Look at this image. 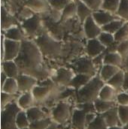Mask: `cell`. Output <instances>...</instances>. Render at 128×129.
Here are the masks:
<instances>
[{
  "label": "cell",
  "instance_id": "ffe728a7",
  "mask_svg": "<svg viewBox=\"0 0 128 129\" xmlns=\"http://www.w3.org/2000/svg\"><path fill=\"white\" fill-rule=\"evenodd\" d=\"M92 17L96 21V23L101 27L105 26L106 24H108L109 22H111L112 20L117 18V16L115 14H112L108 11L103 10V9H100V10H97L95 12H93Z\"/></svg>",
  "mask_w": 128,
  "mask_h": 129
},
{
  "label": "cell",
  "instance_id": "db71d44e",
  "mask_svg": "<svg viewBox=\"0 0 128 129\" xmlns=\"http://www.w3.org/2000/svg\"><path fill=\"white\" fill-rule=\"evenodd\" d=\"M22 129H30V128H29V127H28V128H22Z\"/></svg>",
  "mask_w": 128,
  "mask_h": 129
},
{
  "label": "cell",
  "instance_id": "d6a6232c",
  "mask_svg": "<svg viewBox=\"0 0 128 129\" xmlns=\"http://www.w3.org/2000/svg\"><path fill=\"white\" fill-rule=\"evenodd\" d=\"M30 120L25 110H20L16 116V126L18 129L28 128L30 126Z\"/></svg>",
  "mask_w": 128,
  "mask_h": 129
},
{
  "label": "cell",
  "instance_id": "44dd1931",
  "mask_svg": "<svg viewBox=\"0 0 128 129\" xmlns=\"http://www.w3.org/2000/svg\"><path fill=\"white\" fill-rule=\"evenodd\" d=\"M1 71L4 72L8 78H17L21 71L16 61H2L1 63Z\"/></svg>",
  "mask_w": 128,
  "mask_h": 129
},
{
  "label": "cell",
  "instance_id": "f907efd6",
  "mask_svg": "<svg viewBox=\"0 0 128 129\" xmlns=\"http://www.w3.org/2000/svg\"><path fill=\"white\" fill-rule=\"evenodd\" d=\"M108 129H122V125H117V126H110Z\"/></svg>",
  "mask_w": 128,
  "mask_h": 129
},
{
  "label": "cell",
  "instance_id": "5bb4252c",
  "mask_svg": "<svg viewBox=\"0 0 128 129\" xmlns=\"http://www.w3.org/2000/svg\"><path fill=\"white\" fill-rule=\"evenodd\" d=\"M19 86V92H28L32 91V89L37 85L38 79L35 78L34 76L26 74V73H20V75L16 78Z\"/></svg>",
  "mask_w": 128,
  "mask_h": 129
},
{
  "label": "cell",
  "instance_id": "4dcf8cb0",
  "mask_svg": "<svg viewBox=\"0 0 128 129\" xmlns=\"http://www.w3.org/2000/svg\"><path fill=\"white\" fill-rule=\"evenodd\" d=\"M61 14H62L61 21H66L68 19L77 17V1L72 0L61 11Z\"/></svg>",
  "mask_w": 128,
  "mask_h": 129
},
{
  "label": "cell",
  "instance_id": "1f68e13d",
  "mask_svg": "<svg viewBox=\"0 0 128 129\" xmlns=\"http://www.w3.org/2000/svg\"><path fill=\"white\" fill-rule=\"evenodd\" d=\"M126 21H124V20H122V19H120V18H116V19H114V20H112L111 22H109L108 24H106L105 26H103L102 27V30L103 31H105V32H108V33H111V34H115V33L117 32L123 25H124V23H125Z\"/></svg>",
  "mask_w": 128,
  "mask_h": 129
},
{
  "label": "cell",
  "instance_id": "7c38bea8",
  "mask_svg": "<svg viewBox=\"0 0 128 129\" xmlns=\"http://www.w3.org/2000/svg\"><path fill=\"white\" fill-rule=\"evenodd\" d=\"M55 86H47V85H41V84H37L33 89H32V94L35 98L36 101V105H42L47 98L50 96V94L52 93V91L54 90Z\"/></svg>",
  "mask_w": 128,
  "mask_h": 129
},
{
  "label": "cell",
  "instance_id": "f5cc1de1",
  "mask_svg": "<svg viewBox=\"0 0 128 129\" xmlns=\"http://www.w3.org/2000/svg\"><path fill=\"white\" fill-rule=\"evenodd\" d=\"M65 129H73V128H71L70 126H68V127H66V128H65Z\"/></svg>",
  "mask_w": 128,
  "mask_h": 129
},
{
  "label": "cell",
  "instance_id": "7a4b0ae2",
  "mask_svg": "<svg viewBox=\"0 0 128 129\" xmlns=\"http://www.w3.org/2000/svg\"><path fill=\"white\" fill-rule=\"evenodd\" d=\"M33 40L39 47L45 59L57 60L58 58H61L64 45L63 40H59L55 38L47 31Z\"/></svg>",
  "mask_w": 128,
  "mask_h": 129
},
{
  "label": "cell",
  "instance_id": "4fadbf2b",
  "mask_svg": "<svg viewBox=\"0 0 128 129\" xmlns=\"http://www.w3.org/2000/svg\"><path fill=\"white\" fill-rule=\"evenodd\" d=\"M20 21L16 17L15 14H13L11 11H9L4 5L1 7V28L2 31L7 30L13 26L19 25Z\"/></svg>",
  "mask_w": 128,
  "mask_h": 129
},
{
  "label": "cell",
  "instance_id": "5b68a950",
  "mask_svg": "<svg viewBox=\"0 0 128 129\" xmlns=\"http://www.w3.org/2000/svg\"><path fill=\"white\" fill-rule=\"evenodd\" d=\"M20 25L23 28L27 38L32 40L47 31L43 21V17L40 14H34L30 18L21 21Z\"/></svg>",
  "mask_w": 128,
  "mask_h": 129
},
{
  "label": "cell",
  "instance_id": "f1b7e54d",
  "mask_svg": "<svg viewBox=\"0 0 128 129\" xmlns=\"http://www.w3.org/2000/svg\"><path fill=\"white\" fill-rule=\"evenodd\" d=\"M94 106H95L96 113L101 115L106 111L110 110L111 108H113L114 106H117V103L115 101H106L98 98L94 101Z\"/></svg>",
  "mask_w": 128,
  "mask_h": 129
},
{
  "label": "cell",
  "instance_id": "ac0fdd59",
  "mask_svg": "<svg viewBox=\"0 0 128 129\" xmlns=\"http://www.w3.org/2000/svg\"><path fill=\"white\" fill-rule=\"evenodd\" d=\"M2 35L6 38V39H10V40H14V41H19L22 42L25 39H27V36L24 32L23 28L21 27V25H16L13 26L7 30L2 31Z\"/></svg>",
  "mask_w": 128,
  "mask_h": 129
},
{
  "label": "cell",
  "instance_id": "277c9868",
  "mask_svg": "<svg viewBox=\"0 0 128 129\" xmlns=\"http://www.w3.org/2000/svg\"><path fill=\"white\" fill-rule=\"evenodd\" d=\"M104 84L105 82L99 77L98 74L93 76L85 86L76 91V104L94 102L96 99H98L100 89Z\"/></svg>",
  "mask_w": 128,
  "mask_h": 129
},
{
  "label": "cell",
  "instance_id": "f35d334b",
  "mask_svg": "<svg viewBox=\"0 0 128 129\" xmlns=\"http://www.w3.org/2000/svg\"><path fill=\"white\" fill-rule=\"evenodd\" d=\"M121 125L128 124V105H117Z\"/></svg>",
  "mask_w": 128,
  "mask_h": 129
},
{
  "label": "cell",
  "instance_id": "d4e9b609",
  "mask_svg": "<svg viewBox=\"0 0 128 129\" xmlns=\"http://www.w3.org/2000/svg\"><path fill=\"white\" fill-rule=\"evenodd\" d=\"M124 58L116 51V52H104V64L113 65L119 68H122Z\"/></svg>",
  "mask_w": 128,
  "mask_h": 129
},
{
  "label": "cell",
  "instance_id": "681fc988",
  "mask_svg": "<svg viewBox=\"0 0 128 129\" xmlns=\"http://www.w3.org/2000/svg\"><path fill=\"white\" fill-rule=\"evenodd\" d=\"M122 69L125 70L126 72H128V56L126 58H124V61H123V65H122Z\"/></svg>",
  "mask_w": 128,
  "mask_h": 129
},
{
  "label": "cell",
  "instance_id": "30bf717a",
  "mask_svg": "<svg viewBox=\"0 0 128 129\" xmlns=\"http://www.w3.org/2000/svg\"><path fill=\"white\" fill-rule=\"evenodd\" d=\"M106 50V47L98 40V38L94 39H85L84 42V55L95 58L97 56L103 54Z\"/></svg>",
  "mask_w": 128,
  "mask_h": 129
},
{
  "label": "cell",
  "instance_id": "ab89813d",
  "mask_svg": "<svg viewBox=\"0 0 128 129\" xmlns=\"http://www.w3.org/2000/svg\"><path fill=\"white\" fill-rule=\"evenodd\" d=\"M71 1L72 0H49V4L52 9L62 11Z\"/></svg>",
  "mask_w": 128,
  "mask_h": 129
},
{
  "label": "cell",
  "instance_id": "bcb514c9",
  "mask_svg": "<svg viewBox=\"0 0 128 129\" xmlns=\"http://www.w3.org/2000/svg\"><path fill=\"white\" fill-rule=\"evenodd\" d=\"M122 90L128 91V72H126V71H125V78H124V83H123Z\"/></svg>",
  "mask_w": 128,
  "mask_h": 129
},
{
  "label": "cell",
  "instance_id": "8fae6325",
  "mask_svg": "<svg viewBox=\"0 0 128 129\" xmlns=\"http://www.w3.org/2000/svg\"><path fill=\"white\" fill-rule=\"evenodd\" d=\"M82 27H83V33L85 36V39H94L98 38V36L101 34L102 27L99 26L96 21L93 19V17H89L87 18L83 23H82Z\"/></svg>",
  "mask_w": 128,
  "mask_h": 129
},
{
  "label": "cell",
  "instance_id": "7402d4cb",
  "mask_svg": "<svg viewBox=\"0 0 128 129\" xmlns=\"http://www.w3.org/2000/svg\"><path fill=\"white\" fill-rule=\"evenodd\" d=\"M104 121L106 122L107 126H117V125H121L120 122V118H119V114H118V108L117 106H114L113 108H111L110 110L106 111L105 113L101 114Z\"/></svg>",
  "mask_w": 128,
  "mask_h": 129
},
{
  "label": "cell",
  "instance_id": "7dc6e473",
  "mask_svg": "<svg viewBox=\"0 0 128 129\" xmlns=\"http://www.w3.org/2000/svg\"><path fill=\"white\" fill-rule=\"evenodd\" d=\"M65 128H66V127H63V126H61V125H58V124H56V123H52L47 129H65Z\"/></svg>",
  "mask_w": 128,
  "mask_h": 129
},
{
  "label": "cell",
  "instance_id": "6da1fadb",
  "mask_svg": "<svg viewBox=\"0 0 128 129\" xmlns=\"http://www.w3.org/2000/svg\"><path fill=\"white\" fill-rule=\"evenodd\" d=\"M15 61L19 66L21 73L32 75L38 80L51 77L53 70L49 69L45 62V57L32 39L27 38L22 41L20 54Z\"/></svg>",
  "mask_w": 128,
  "mask_h": 129
},
{
  "label": "cell",
  "instance_id": "ba28073f",
  "mask_svg": "<svg viewBox=\"0 0 128 129\" xmlns=\"http://www.w3.org/2000/svg\"><path fill=\"white\" fill-rule=\"evenodd\" d=\"M22 42L6 39L2 35V61H14L19 56Z\"/></svg>",
  "mask_w": 128,
  "mask_h": 129
},
{
  "label": "cell",
  "instance_id": "e575fe53",
  "mask_svg": "<svg viewBox=\"0 0 128 129\" xmlns=\"http://www.w3.org/2000/svg\"><path fill=\"white\" fill-rule=\"evenodd\" d=\"M116 16L124 21H128V0H120Z\"/></svg>",
  "mask_w": 128,
  "mask_h": 129
},
{
  "label": "cell",
  "instance_id": "3957f363",
  "mask_svg": "<svg viewBox=\"0 0 128 129\" xmlns=\"http://www.w3.org/2000/svg\"><path fill=\"white\" fill-rule=\"evenodd\" d=\"M75 106L76 103L73 101L60 100L52 107L50 117L54 123L63 127H68L70 125V120Z\"/></svg>",
  "mask_w": 128,
  "mask_h": 129
},
{
  "label": "cell",
  "instance_id": "4316f807",
  "mask_svg": "<svg viewBox=\"0 0 128 129\" xmlns=\"http://www.w3.org/2000/svg\"><path fill=\"white\" fill-rule=\"evenodd\" d=\"M124 78H125V70H123L122 68H120V70L107 82V84L111 85L118 92H120V91H122V88H123Z\"/></svg>",
  "mask_w": 128,
  "mask_h": 129
},
{
  "label": "cell",
  "instance_id": "60d3db41",
  "mask_svg": "<svg viewBox=\"0 0 128 129\" xmlns=\"http://www.w3.org/2000/svg\"><path fill=\"white\" fill-rule=\"evenodd\" d=\"M17 96L16 95H12V94H8L6 92H2L1 91V109L5 108L7 105H9L10 103L16 101Z\"/></svg>",
  "mask_w": 128,
  "mask_h": 129
},
{
  "label": "cell",
  "instance_id": "74e56055",
  "mask_svg": "<svg viewBox=\"0 0 128 129\" xmlns=\"http://www.w3.org/2000/svg\"><path fill=\"white\" fill-rule=\"evenodd\" d=\"M86 129H108V126H107L106 122L104 121L102 115L97 114L95 119L87 126Z\"/></svg>",
  "mask_w": 128,
  "mask_h": 129
},
{
  "label": "cell",
  "instance_id": "9c48e42d",
  "mask_svg": "<svg viewBox=\"0 0 128 129\" xmlns=\"http://www.w3.org/2000/svg\"><path fill=\"white\" fill-rule=\"evenodd\" d=\"M75 75L74 70L68 66H58L53 69L51 78L54 83L61 87H68Z\"/></svg>",
  "mask_w": 128,
  "mask_h": 129
},
{
  "label": "cell",
  "instance_id": "b9f144b4",
  "mask_svg": "<svg viewBox=\"0 0 128 129\" xmlns=\"http://www.w3.org/2000/svg\"><path fill=\"white\" fill-rule=\"evenodd\" d=\"M76 107L85 111L86 113H96L94 102H86V103H78L76 104Z\"/></svg>",
  "mask_w": 128,
  "mask_h": 129
},
{
  "label": "cell",
  "instance_id": "f546056e",
  "mask_svg": "<svg viewBox=\"0 0 128 129\" xmlns=\"http://www.w3.org/2000/svg\"><path fill=\"white\" fill-rule=\"evenodd\" d=\"M93 11L81 0L77 1V18L83 23L87 18L91 17Z\"/></svg>",
  "mask_w": 128,
  "mask_h": 129
},
{
  "label": "cell",
  "instance_id": "83f0119b",
  "mask_svg": "<svg viewBox=\"0 0 128 129\" xmlns=\"http://www.w3.org/2000/svg\"><path fill=\"white\" fill-rule=\"evenodd\" d=\"M1 91L6 92L8 94L18 96L20 94V92H19V86H18L17 79L16 78H8L7 81L1 86Z\"/></svg>",
  "mask_w": 128,
  "mask_h": 129
},
{
  "label": "cell",
  "instance_id": "d6986e66",
  "mask_svg": "<svg viewBox=\"0 0 128 129\" xmlns=\"http://www.w3.org/2000/svg\"><path fill=\"white\" fill-rule=\"evenodd\" d=\"M16 103H17V105L19 106V108H20L21 110H25V111L36 105L35 98L33 96L31 91L20 93V94L17 96Z\"/></svg>",
  "mask_w": 128,
  "mask_h": 129
},
{
  "label": "cell",
  "instance_id": "836d02e7",
  "mask_svg": "<svg viewBox=\"0 0 128 129\" xmlns=\"http://www.w3.org/2000/svg\"><path fill=\"white\" fill-rule=\"evenodd\" d=\"M119 3H120V0H102L101 9L116 15V12L119 7Z\"/></svg>",
  "mask_w": 128,
  "mask_h": 129
},
{
  "label": "cell",
  "instance_id": "8992f818",
  "mask_svg": "<svg viewBox=\"0 0 128 129\" xmlns=\"http://www.w3.org/2000/svg\"><path fill=\"white\" fill-rule=\"evenodd\" d=\"M70 66L75 73H80V74H86L91 77L96 76L98 74V70L96 69L95 65L93 63L92 58L86 56V55H81L69 62Z\"/></svg>",
  "mask_w": 128,
  "mask_h": 129
},
{
  "label": "cell",
  "instance_id": "52a82bcc",
  "mask_svg": "<svg viewBox=\"0 0 128 129\" xmlns=\"http://www.w3.org/2000/svg\"><path fill=\"white\" fill-rule=\"evenodd\" d=\"M20 110L16 101L1 109V129H18L16 126V116Z\"/></svg>",
  "mask_w": 128,
  "mask_h": 129
},
{
  "label": "cell",
  "instance_id": "f6af8a7d",
  "mask_svg": "<svg viewBox=\"0 0 128 129\" xmlns=\"http://www.w3.org/2000/svg\"><path fill=\"white\" fill-rule=\"evenodd\" d=\"M117 105H128V91H120L116 98Z\"/></svg>",
  "mask_w": 128,
  "mask_h": 129
},
{
  "label": "cell",
  "instance_id": "9a60e30c",
  "mask_svg": "<svg viewBox=\"0 0 128 129\" xmlns=\"http://www.w3.org/2000/svg\"><path fill=\"white\" fill-rule=\"evenodd\" d=\"M86 117H87V113L75 106L69 126L73 129H86L87 128Z\"/></svg>",
  "mask_w": 128,
  "mask_h": 129
},
{
  "label": "cell",
  "instance_id": "c3c4849f",
  "mask_svg": "<svg viewBox=\"0 0 128 129\" xmlns=\"http://www.w3.org/2000/svg\"><path fill=\"white\" fill-rule=\"evenodd\" d=\"M7 79H8V76H7L4 72H2V71H1V86H2L6 81H7Z\"/></svg>",
  "mask_w": 128,
  "mask_h": 129
},
{
  "label": "cell",
  "instance_id": "2e32d148",
  "mask_svg": "<svg viewBox=\"0 0 128 129\" xmlns=\"http://www.w3.org/2000/svg\"><path fill=\"white\" fill-rule=\"evenodd\" d=\"M50 112H51V109L45 106H42V105H35L31 108H29L28 110H26V113H27V116L30 122L38 121L46 117H50Z\"/></svg>",
  "mask_w": 128,
  "mask_h": 129
},
{
  "label": "cell",
  "instance_id": "816d5d0a",
  "mask_svg": "<svg viewBox=\"0 0 128 129\" xmlns=\"http://www.w3.org/2000/svg\"><path fill=\"white\" fill-rule=\"evenodd\" d=\"M122 129H128V124H124V125H122Z\"/></svg>",
  "mask_w": 128,
  "mask_h": 129
},
{
  "label": "cell",
  "instance_id": "484cf974",
  "mask_svg": "<svg viewBox=\"0 0 128 129\" xmlns=\"http://www.w3.org/2000/svg\"><path fill=\"white\" fill-rule=\"evenodd\" d=\"M91 76L86 75V74H80V73H75L71 83H70V87H72L73 89H75L76 91L79 90L80 88H82L83 86H85L90 80H91Z\"/></svg>",
  "mask_w": 128,
  "mask_h": 129
},
{
  "label": "cell",
  "instance_id": "cb8c5ba5",
  "mask_svg": "<svg viewBox=\"0 0 128 129\" xmlns=\"http://www.w3.org/2000/svg\"><path fill=\"white\" fill-rule=\"evenodd\" d=\"M119 70H120L119 67H116V66H113V65L104 64L100 68V70L98 72V75L105 83H107Z\"/></svg>",
  "mask_w": 128,
  "mask_h": 129
},
{
  "label": "cell",
  "instance_id": "d590c367",
  "mask_svg": "<svg viewBox=\"0 0 128 129\" xmlns=\"http://www.w3.org/2000/svg\"><path fill=\"white\" fill-rule=\"evenodd\" d=\"M53 122V120L51 119V117H46L44 119L38 120V121H34L30 123V129H47Z\"/></svg>",
  "mask_w": 128,
  "mask_h": 129
},
{
  "label": "cell",
  "instance_id": "ee69618b",
  "mask_svg": "<svg viewBox=\"0 0 128 129\" xmlns=\"http://www.w3.org/2000/svg\"><path fill=\"white\" fill-rule=\"evenodd\" d=\"M117 52L123 57L126 58L128 56V39L123 40L121 42H118V47H117Z\"/></svg>",
  "mask_w": 128,
  "mask_h": 129
},
{
  "label": "cell",
  "instance_id": "8d00e7d4",
  "mask_svg": "<svg viewBox=\"0 0 128 129\" xmlns=\"http://www.w3.org/2000/svg\"><path fill=\"white\" fill-rule=\"evenodd\" d=\"M98 40H99L106 48L109 47L110 45H112L114 42H116L115 37H114L113 34L105 32V31H102V32H101V34L98 36Z\"/></svg>",
  "mask_w": 128,
  "mask_h": 129
},
{
  "label": "cell",
  "instance_id": "603a6c76",
  "mask_svg": "<svg viewBox=\"0 0 128 129\" xmlns=\"http://www.w3.org/2000/svg\"><path fill=\"white\" fill-rule=\"evenodd\" d=\"M118 91L113 88L111 85L105 83L102 88L100 89V92H99V97L100 99L102 100H106V101H115L116 102V98L118 95Z\"/></svg>",
  "mask_w": 128,
  "mask_h": 129
},
{
  "label": "cell",
  "instance_id": "7bdbcfd3",
  "mask_svg": "<svg viewBox=\"0 0 128 129\" xmlns=\"http://www.w3.org/2000/svg\"><path fill=\"white\" fill-rule=\"evenodd\" d=\"M83 3H85L93 12L101 9L102 6V0H81Z\"/></svg>",
  "mask_w": 128,
  "mask_h": 129
},
{
  "label": "cell",
  "instance_id": "e0dca14e",
  "mask_svg": "<svg viewBox=\"0 0 128 129\" xmlns=\"http://www.w3.org/2000/svg\"><path fill=\"white\" fill-rule=\"evenodd\" d=\"M24 5L30 8L35 14H46L50 10L49 0H24Z\"/></svg>",
  "mask_w": 128,
  "mask_h": 129
}]
</instances>
